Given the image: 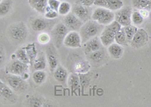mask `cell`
<instances>
[{"label": "cell", "instance_id": "38", "mask_svg": "<svg viewBox=\"0 0 151 107\" xmlns=\"http://www.w3.org/2000/svg\"><path fill=\"white\" fill-rule=\"evenodd\" d=\"M60 2H61L59 0H48V6H49L53 10L58 11Z\"/></svg>", "mask_w": 151, "mask_h": 107}, {"label": "cell", "instance_id": "23", "mask_svg": "<svg viewBox=\"0 0 151 107\" xmlns=\"http://www.w3.org/2000/svg\"><path fill=\"white\" fill-rule=\"evenodd\" d=\"M30 7L40 14H44L48 6V0H28Z\"/></svg>", "mask_w": 151, "mask_h": 107}, {"label": "cell", "instance_id": "11", "mask_svg": "<svg viewBox=\"0 0 151 107\" xmlns=\"http://www.w3.org/2000/svg\"><path fill=\"white\" fill-rule=\"evenodd\" d=\"M132 7L130 6H123L120 9L116 11L115 21L122 26H127L132 24Z\"/></svg>", "mask_w": 151, "mask_h": 107}, {"label": "cell", "instance_id": "32", "mask_svg": "<svg viewBox=\"0 0 151 107\" xmlns=\"http://www.w3.org/2000/svg\"><path fill=\"white\" fill-rule=\"evenodd\" d=\"M14 54H15V57L17 60L22 61V62L25 63L29 64V58H28L27 54L25 47L19 48V49L15 51Z\"/></svg>", "mask_w": 151, "mask_h": 107}, {"label": "cell", "instance_id": "25", "mask_svg": "<svg viewBox=\"0 0 151 107\" xmlns=\"http://www.w3.org/2000/svg\"><path fill=\"white\" fill-rule=\"evenodd\" d=\"M14 1L13 0H2L0 2V17H5L12 11Z\"/></svg>", "mask_w": 151, "mask_h": 107}, {"label": "cell", "instance_id": "9", "mask_svg": "<svg viewBox=\"0 0 151 107\" xmlns=\"http://www.w3.org/2000/svg\"><path fill=\"white\" fill-rule=\"evenodd\" d=\"M28 70V64L19 61L17 58L12 59V61L6 65L5 68V73L21 76H22L25 73H27Z\"/></svg>", "mask_w": 151, "mask_h": 107}, {"label": "cell", "instance_id": "8", "mask_svg": "<svg viewBox=\"0 0 151 107\" xmlns=\"http://www.w3.org/2000/svg\"><path fill=\"white\" fill-rule=\"evenodd\" d=\"M70 32L67 26L63 24V22L57 23L51 29V36H52L53 44L57 49H60L64 45V40L67 33Z\"/></svg>", "mask_w": 151, "mask_h": 107}, {"label": "cell", "instance_id": "29", "mask_svg": "<svg viewBox=\"0 0 151 107\" xmlns=\"http://www.w3.org/2000/svg\"><path fill=\"white\" fill-rule=\"evenodd\" d=\"M115 42L122 45V46H128L129 45V42L126 39V36L124 32L123 27L120 30H119L115 35Z\"/></svg>", "mask_w": 151, "mask_h": 107}, {"label": "cell", "instance_id": "7", "mask_svg": "<svg viewBox=\"0 0 151 107\" xmlns=\"http://www.w3.org/2000/svg\"><path fill=\"white\" fill-rule=\"evenodd\" d=\"M91 19L100 24L106 26L115 21V13L104 8L98 7L92 11Z\"/></svg>", "mask_w": 151, "mask_h": 107}, {"label": "cell", "instance_id": "12", "mask_svg": "<svg viewBox=\"0 0 151 107\" xmlns=\"http://www.w3.org/2000/svg\"><path fill=\"white\" fill-rule=\"evenodd\" d=\"M57 48L54 44H48L45 51V56H46L47 63H48V68L50 72L53 73L55 69L58 67L59 63V57Z\"/></svg>", "mask_w": 151, "mask_h": 107}, {"label": "cell", "instance_id": "43", "mask_svg": "<svg viewBox=\"0 0 151 107\" xmlns=\"http://www.w3.org/2000/svg\"><path fill=\"white\" fill-rule=\"evenodd\" d=\"M1 1H2V0H0V2H1Z\"/></svg>", "mask_w": 151, "mask_h": 107}, {"label": "cell", "instance_id": "26", "mask_svg": "<svg viewBox=\"0 0 151 107\" xmlns=\"http://www.w3.org/2000/svg\"><path fill=\"white\" fill-rule=\"evenodd\" d=\"M47 78V75L44 70H35L32 76V79L35 85L40 86L45 82Z\"/></svg>", "mask_w": 151, "mask_h": 107}, {"label": "cell", "instance_id": "30", "mask_svg": "<svg viewBox=\"0 0 151 107\" xmlns=\"http://www.w3.org/2000/svg\"><path fill=\"white\" fill-rule=\"evenodd\" d=\"M144 18L142 17L140 11L137 9L132 11V24L136 26H139L142 25L144 22Z\"/></svg>", "mask_w": 151, "mask_h": 107}, {"label": "cell", "instance_id": "17", "mask_svg": "<svg viewBox=\"0 0 151 107\" xmlns=\"http://www.w3.org/2000/svg\"><path fill=\"white\" fill-rule=\"evenodd\" d=\"M94 5L116 11L123 7L124 2L122 0H95Z\"/></svg>", "mask_w": 151, "mask_h": 107}, {"label": "cell", "instance_id": "18", "mask_svg": "<svg viewBox=\"0 0 151 107\" xmlns=\"http://www.w3.org/2000/svg\"><path fill=\"white\" fill-rule=\"evenodd\" d=\"M83 45V52L86 55H88L89 54L92 53L94 51L101 49L102 44L100 41L99 36H95L94 38L91 39L86 42H85Z\"/></svg>", "mask_w": 151, "mask_h": 107}, {"label": "cell", "instance_id": "1", "mask_svg": "<svg viewBox=\"0 0 151 107\" xmlns=\"http://www.w3.org/2000/svg\"><path fill=\"white\" fill-rule=\"evenodd\" d=\"M7 35L12 45L17 46L26 41L29 31L26 24L23 21H19L13 23L8 27Z\"/></svg>", "mask_w": 151, "mask_h": 107}, {"label": "cell", "instance_id": "13", "mask_svg": "<svg viewBox=\"0 0 151 107\" xmlns=\"http://www.w3.org/2000/svg\"><path fill=\"white\" fill-rule=\"evenodd\" d=\"M62 22L70 31H79L81 26L84 24L73 12L69 13L67 15L64 16Z\"/></svg>", "mask_w": 151, "mask_h": 107}, {"label": "cell", "instance_id": "33", "mask_svg": "<svg viewBox=\"0 0 151 107\" xmlns=\"http://www.w3.org/2000/svg\"><path fill=\"white\" fill-rule=\"evenodd\" d=\"M71 10H72V5H70V3L66 1H62L58 8V12L60 15L65 16L69 13H70Z\"/></svg>", "mask_w": 151, "mask_h": 107}, {"label": "cell", "instance_id": "2", "mask_svg": "<svg viewBox=\"0 0 151 107\" xmlns=\"http://www.w3.org/2000/svg\"><path fill=\"white\" fill-rule=\"evenodd\" d=\"M104 28V25L100 24L99 23L92 19L85 22L79 30L82 39V43L84 44L91 39L100 36Z\"/></svg>", "mask_w": 151, "mask_h": 107}, {"label": "cell", "instance_id": "4", "mask_svg": "<svg viewBox=\"0 0 151 107\" xmlns=\"http://www.w3.org/2000/svg\"><path fill=\"white\" fill-rule=\"evenodd\" d=\"M1 79L5 81L16 93H24L28 88L27 82L21 76L5 73L1 77Z\"/></svg>", "mask_w": 151, "mask_h": 107}, {"label": "cell", "instance_id": "37", "mask_svg": "<svg viewBox=\"0 0 151 107\" xmlns=\"http://www.w3.org/2000/svg\"><path fill=\"white\" fill-rule=\"evenodd\" d=\"M95 0H75V4L83 5L86 7H91Z\"/></svg>", "mask_w": 151, "mask_h": 107}, {"label": "cell", "instance_id": "6", "mask_svg": "<svg viewBox=\"0 0 151 107\" xmlns=\"http://www.w3.org/2000/svg\"><path fill=\"white\" fill-rule=\"evenodd\" d=\"M57 24L55 20L46 19L45 17H31L29 19V25L31 29L35 32H44L52 29Z\"/></svg>", "mask_w": 151, "mask_h": 107}, {"label": "cell", "instance_id": "15", "mask_svg": "<svg viewBox=\"0 0 151 107\" xmlns=\"http://www.w3.org/2000/svg\"><path fill=\"white\" fill-rule=\"evenodd\" d=\"M72 12L83 23L91 19L92 10L91 7H86L83 5L75 4L73 7H72Z\"/></svg>", "mask_w": 151, "mask_h": 107}, {"label": "cell", "instance_id": "20", "mask_svg": "<svg viewBox=\"0 0 151 107\" xmlns=\"http://www.w3.org/2000/svg\"><path fill=\"white\" fill-rule=\"evenodd\" d=\"M54 73V78L57 81L61 84H67V78L69 76L68 70L63 66H58L55 69Z\"/></svg>", "mask_w": 151, "mask_h": 107}, {"label": "cell", "instance_id": "22", "mask_svg": "<svg viewBox=\"0 0 151 107\" xmlns=\"http://www.w3.org/2000/svg\"><path fill=\"white\" fill-rule=\"evenodd\" d=\"M35 70H44L47 66V60L45 53L42 51H38V55L33 63Z\"/></svg>", "mask_w": 151, "mask_h": 107}, {"label": "cell", "instance_id": "21", "mask_svg": "<svg viewBox=\"0 0 151 107\" xmlns=\"http://www.w3.org/2000/svg\"><path fill=\"white\" fill-rule=\"evenodd\" d=\"M107 52H108L109 55L111 58L118 60L120 59L122 57L124 54V49L123 46L119 45V44L113 42L111 45L108 46L107 49Z\"/></svg>", "mask_w": 151, "mask_h": 107}, {"label": "cell", "instance_id": "14", "mask_svg": "<svg viewBox=\"0 0 151 107\" xmlns=\"http://www.w3.org/2000/svg\"><path fill=\"white\" fill-rule=\"evenodd\" d=\"M82 39L78 31H70L64 40V45L69 49H79L82 47Z\"/></svg>", "mask_w": 151, "mask_h": 107}, {"label": "cell", "instance_id": "10", "mask_svg": "<svg viewBox=\"0 0 151 107\" xmlns=\"http://www.w3.org/2000/svg\"><path fill=\"white\" fill-rule=\"evenodd\" d=\"M149 35L143 28L137 29L135 35L131 40L130 46L134 49H141L146 46L149 42Z\"/></svg>", "mask_w": 151, "mask_h": 107}, {"label": "cell", "instance_id": "3", "mask_svg": "<svg viewBox=\"0 0 151 107\" xmlns=\"http://www.w3.org/2000/svg\"><path fill=\"white\" fill-rule=\"evenodd\" d=\"M67 65L69 66L71 73L76 74H85L88 73L91 69L89 61L85 60L76 54H73V55L70 57L69 56Z\"/></svg>", "mask_w": 151, "mask_h": 107}, {"label": "cell", "instance_id": "40", "mask_svg": "<svg viewBox=\"0 0 151 107\" xmlns=\"http://www.w3.org/2000/svg\"><path fill=\"white\" fill-rule=\"evenodd\" d=\"M141 13V14L142 15V17H144V19H147L149 17V14H150V11L146 10V9H142V10H138Z\"/></svg>", "mask_w": 151, "mask_h": 107}, {"label": "cell", "instance_id": "39", "mask_svg": "<svg viewBox=\"0 0 151 107\" xmlns=\"http://www.w3.org/2000/svg\"><path fill=\"white\" fill-rule=\"evenodd\" d=\"M5 61V51L4 47L0 45V67L3 66Z\"/></svg>", "mask_w": 151, "mask_h": 107}, {"label": "cell", "instance_id": "28", "mask_svg": "<svg viewBox=\"0 0 151 107\" xmlns=\"http://www.w3.org/2000/svg\"><path fill=\"white\" fill-rule=\"evenodd\" d=\"M132 6L137 10H151V0H132Z\"/></svg>", "mask_w": 151, "mask_h": 107}, {"label": "cell", "instance_id": "19", "mask_svg": "<svg viewBox=\"0 0 151 107\" xmlns=\"http://www.w3.org/2000/svg\"><path fill=\"white\" fill-rule=\"evenodd\" d=\"M67 85L70 89L72 94H74V93H76V91H79L81 85L79 74L72 73L69 75L68 78H67Z\"/></svg>", "mask_w": 151, "mask_h": 107}, {"label": "cell", "instance_id": "5", "mask_svg": "<svg viewBox=\"0 0 151 107\" xmlns=\"http://www.w3.org/2000/svg\"><path fill=\"white\" fill-rule=\"evenodd\" d=\"M122 26L117 21H114L110 24L104 26V28L100 34L99 39L102 45L108 47L112 43L115 42V35Z\"/></svg>", "mask_w": 151, "mask_h": 107}, {"label": "cell", "instance_id": "36", "mask_svg": "<svg viewBox=\"0 0 151 107\" xmlns=\"http://www.w3.org/2000/svg\"><path fill=\"white\" fill-rule=\"evenodd\" d=\"M59 16L58 12L57 11L53 10L49 6H47L46 9H45V14H44V17L48 20H55L56 18H58Z\"/></svg>", "mask_w": 151, "mask_h": 107}, {"label": "cell", "instance_id": "16", "mask_svg": "<svg viewBox=\"0 0 151 107\" xmlns=\"http://www.w3.org/2000/svg\"><path fill=\"white\" fill-rule=\"evenodd\" d=\"M0 97L10 103H15L17 100V93L9 85L0 78Z\"/></svg>", "mask_w": 151, "mask_h": 107}, {"label": "cell", "instance_id": "42", "mask_svg": "<svg viewBox=\"0 0 151 107\" xmlns=\"http://www.w3.org/2000/svg\"><path fill=\"white\" fill-rule=\"evenodd\" d=\"M59 1H60V2H61V1H65V0H59Z\"/></svg>", "mask_w": 151, "mask_h": 107}, {"label": "cell", "instance_id": "31", "mask_svg": "<svg viewBox=\"0 0 151 107\" xmlns=\"http://www.w3.org/2000/svg\"><path fill=\"white\" fill-rule=\"evenodd\" d=\"M27 105L29 106H42L44 105V99L39 95H33L27 99Z\"/></svg>", "mask_w": 151, "mask_h": 107}, {"label": "cell", "instance_id": "34", "mask_svg": "<svg viewBox=\"0 0 151 107\" xmlns=\"http://www.w3.org/2000/svg\"><path fill=\"white\" fill-rule=\"evenodd\" d=\"M137 29H138V28H137V26L132 24L127 26H124L123 27L124 32H125V36H126V39H127L128 41H129V43H130L131 40L133 39L134 35H135Z\"/></svg>", "mask_w": 151, "mask_h": 107}, {"label": "cell", "instance_id": "41", "mask_svg": "<svg viewBox=\"0 0 151 107\" xmlns=\"http://www.w3.org/2000/svg\"><path fill=\"white\" fill-rule=\"evenodd\" d=\"M148 18H149V20H150V24H151V10L150 11V14H149V17H148Z\"/></svg>", "mask_w": 151, "mask_h": 107}, {"label": "cell", "instance_id": "27", "mask_svg": "<svg viewBox=\"0 0 151 107\" xmlns=\"http://www.w3.org/2000/svg\"><path fill=\"white\" fill-rule=\"evenodd\" d=\"M25 49H26L27 54L28 58H29V64L32 66L35 59L36 58L38 55V51L37 49H36V46L34 43H29L25 47Z\"/></svg>", "mask_w": 151, "mask_h": 107}, {"label": "cell", "instance_id": "35", "mask_svg": "<svg viewBox=\"0 0 151 107\" xmlns=\"http://www.w3.org/2000/svg\"><path fill=\"white\" fill-rule=\"evenodd\" d=\"M38 42L41 45H48L51 41V36L46 32H40L37 36Z\"/></svg>", "mask_w": 151, "mask_h": 107}, {"label": "cell", "instance_id": "24", "mask_svg": "<svg viewBox=\"0 0 151 107\" xmlns=\"http://www.w3.org/2000/svg\"><path fill=\"white\" fill-rule=\"evenodd\" d=\"M86 56L88 57V61H91L92 63L96 64H100V63L103 62L106 58V54L101 49L92 52Z\"/></svg>", "mask_w": 151, "mask_h": 107}]
</instances>
